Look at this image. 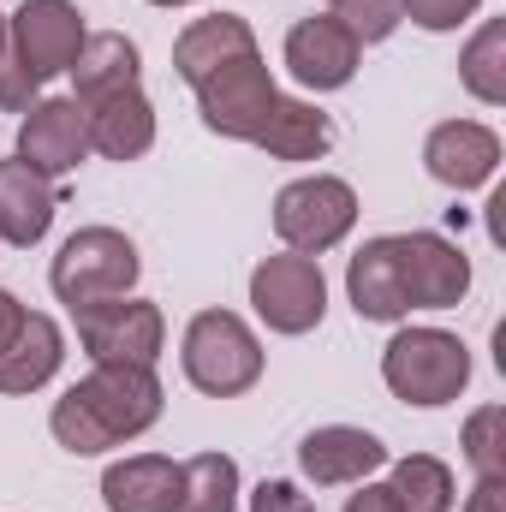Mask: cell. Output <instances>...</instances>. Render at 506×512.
Segmentation results:
<instances>
[{
    "label": "cell",
    "mask_w": 506,
    "mask_h": 512,
    "mask_svg": "<svg viewBox=\"0 0 506 512\" xmlns=\"http://www.w3.org/2000/svg\"><path fill=\"white\" fill-rule=\"evenodd\" d=\"M161 417V382L155 370L143 364H96L84 382H72L54 411H48V429L66 453L90 459V453H108V447H126L143 429H155Z\"/></svg>",
    "instance_id": "obj_1"
},
{
    "label": "cell",
    "mask_w": 506,
    "mask_h": 512,
    "mask_svg": "<svg viewBox=\"0 0 506 512\" xmlns=\"http://www.w3.org/2000/svg\"><path fill=\"white\" fill-rule=\"evenodd\" d=\"M179 364H185V382L197 393L233 399V393H251L262 382V340L251 334V322L233 316V310H197L191 328H185Z\"/></svg>",
    "instance_id": "obj_2"
},
{
    "label": "cell",
    "mask_w": 506,
    "mask_h": 512,
    "mask_svg": "<svg viewBox=\"0 0 506 512\" xmlns=\"http://www.w3.org/2000/svg\"><path fill=\"white\" fill-rule=\"evenodd\" d=\"M381 382L405 405H453L471 382V352L447 328H399L381 352Z\"/></svg>",
    "instance_id": "obj_3"
},
{
    "label": "cell",
    "mask_w": 506,
    "mask_h": 512,
    "mask_svg": "<svg viewBox=\"0 0 506 512\" xmlns=\"http://www.w3.org/2000/svg\"><path fill=\"white\" fill-rule=\"evenodd\" d=\"M137 274H143V256L120 227H78L54 256L48 286L66 310H84L96 298H126L137 286Z\"/></svg>",
    "instance_id": "obj_4"
},
{
    "label": "cell",
    "mask_w": 506,
    "mask_h": 512,
    "mask_svg": "<svg viewBox=\"0 0 506 512\" xmlns=\"http://www.w3.org/2000/svg\"><path fill=\"white\" fill-rule=\"evenodd\" d=\"M352 227H358V191L334 173H310V179H292L274 191V233L286 251L322 256Z\"/></svg>",
    "instance_id": "obj_5"
},
{
    "label": "cell",
    "mask_w": 506,
    "mask_h": 512,
    "mask_svg": "<svg viewBox=\"0 0 506 512\" xmlns=\"http://www.w3.org/2000/svg\"><path fill=\"white\" fill-rule=\"evenodd\" d=\"M191 90H197L203 126L215 131V137H233V143H256V131L268 126V114H274V102H280V90H274V78H268V66H262L256 48L221 60V66L203 72Z\"/></svg>",
    "instance_id": "obj_6"
},
{
    "label": "cell",
    "mask_w": 506,
    "mask_h": 512,
    "mask_svg": "<svg viewBox=\"0 0 506 512\" xmlns=\"http://www.w3.org/2000/svg\"><path fill=\"white\" fill-rule=\"evenodd\" d=\"M78 322V346L90 352V364H143L155 370L161 358V340H167V322L149 298H96L84 310H72Z\"/></svg>",
    "instance_id": "obj_7"
},
{
    "label": "cell",
    "mask_w": 506,
    "mask_h": 512,
    "mask_svg": "<svg viewBox=\"0 0 506 512\" xmlns=\"http://www.w3.org/2000/svg\"><path fill=\"white\" fill-rule=\"evenodd\" d=\"M251 310L274 328V334H310L328 310V280L322 262L298 251L262 256L251 268Z\"/></svg>",
    "instance_id": "obj_8"
},
{
    "label": "cell",
    "mask_w": 506,
    "mask_h": 512,
    "mask_svg": "<svg viewBox=\"0 0 506 512\" xmlns=\"http://www.w3.org/2000/svg\"><path fill=\"white\" fill-rule=\"evenodd\" d=\"M6 30H12V54H18V66H24L30 84H48V78L72 72L78 48L90 36L84 30V12L72 0H24L6 18Z\"/></svg>",
    "instance_id": "obj_9"
},
{
    "label": "cell",
    "mask_w": 506,
    "mask_h": 512,
    "mask_svg": "<svg viewBox=\"0 0 506 512\" xmlns=\"http://www.w3.org/2000/svg\"><path fill=\"white\" fill-rule=\"evenodd\" d=\"M399 256V292L411 310H453L471 292V262L441 233H393Z\"/></svg>",
    "instance_id": "obj_10"
},
{
    "label": "cell",
    "mask_w": 506,
    "mask_h": 512,
    "mask_svg": "<svg viewBox=\"0 0 506 512\" xmlns=\"http://www.w3.org/2000/svg\"><path fill=\"white\" fill-rule=\"evenodd\" d=\"M90 155V131L72 96H48V102H30L24 108V126H18V161H30L42 179H60L72 173L78 161Z\"/></svg>",
    "instance_id": "obj_11"
},
{
    "label": "cell",
    "mask_w": 506,
    "mask_h": 512,
    "mask_svg": "<svg viewBox=\"0 0 506 512\" xmlns=\"http://www.w3.org/2000/svg\"><path fill=\"white\" fill-rule=\"evenodd\" d=\"M358 42L328 18V12H310L286 30V72L304 84V90H346L358 78Z\"/></svg>",
    "instance_id": "obj_12"
},
{
    "label": "cell",
    "mask_w": 506,
    "mask_h": 512,
    "mask_svg": "<svg viewBox=\"0 0 506 512\" xmlns=\"http://www.w3.org/2000/svg\"><path fill=\"white\" fill-rule=\"evenodd\" d=\"M423 167L447 191H477L501 167V137L489 126H477V120H441L423 143Z\"/></svg>",
    "instance_id": "obj_13"
},
{
    "label": "cell",
    "mask_w": 506,
    "mask_h": 512,
    "mask_svg": "<svg viewBox=\"0 0 506 512\" xmlns=\"http://www.w3.org/2000/svg\"><path fill=\"white\" fill-rule=\"evenodd\" d=\"M381 465H387V447H381L370 429H352V423H328V429H310V435L298 441V471H304L316 489L364 483Z\"/></svg>",
    "instance_id": "obj_14"
},
{
    "label": "cell",
    "mask_w": 506,
    "mask_h": 512,
    "mask_svg": "<svg viewBox=\"0 0 506 512\" xmlns=\"http://www.w3.org/2000/svg\"><path fill=\"white\" fill-rule=\"evenodd\" d=\"M54 209H60V191L54 179H42L30 161H0V245H42L48 227H54Z\"/></svg>",
    "instance_id": "obj_15"
},
{
    "label": "cell",
    "mask_w": 506,
    "mask_h": 512,
    "mask_svg": "<svg viewBox=\"0 0 506 512\" xmlns=\"http://www.w3.org/2000/svg\"><path fill=\"white\" fill-rule=\"evenodd\" d=\"M78 114H84V131H90V149L108 155V161H137L155 143V108H149L143 84L137 90H114L102 102H84Z\"/></svg>",
    "instance_id": "obj_16"
},
{
    "label": "cell",
    "mask_w": 506,
    "mask_h": 512,
    "mask_svg": "<svg viewBox=\"0 0 506 512\" xmlns=\"http://www.w3.org/2000/svg\"><path fill=\"white\" fill-rule=\"evenodd\" d=\"M60 358H66L60 322L42 316V310H24L18 334H12L6 352H0V393H36V387H48L54 370H60Z\"/></svg>",
    "instance_id": "obj_17"
},
{
    "label": "cell",
    "mask_w": 506,
    "mask_h": 512,
    "mask_svg": "<svg viewBox=\"0 0 506 512\" xmlns=\"http://www.w3.org/2000/svg\"><path fill=\"white\" fill-rule=\"evenodd\" d=\"M108 512H179V465L161 453H131L102 477Z\"/></svg>",
    "instance_id": "obj_18"
},
{
    "label": "cell",
    "mask_w": 506,
    "mask_h": 512,
    "mask_svg": "<svg viewBox=\"0 0 506 512\" xmlns=\"http://www.w3.org/2000/svg\"><path fill=\"white\" fill-rule=\"evenodd\" d=\"M137 72H143L137 42L120 30H96V36H84V48L72 60V102L84 108V102L114 96V90H137Z\"/></svg>",
    "instance_id": "obj_19"
},
{
    "label": "cell",
    "mask_w": 506,
    "mask_h": 512,
    "mask_svg": "<svg viewBox=\"0 0 506 512\" xmlns=\"http://www.w3.org/2000/svg\"><path fill=\"white\" fill-rule=\"evenodd\" d=\"M346 292H352V310L364 322H399L411 316L405 292H399V256H393V233L387 239H370L364 251L352 256L346 268Z\"/></svg>",
    "instance_id": "obj_20"
},
{
    "label": "cell",
    "mask_w": 506,
    "mask_h": 512,
    "mask_svg": "<svg viewBox=\"0 0 506 512\" xmlns=\"http://www.w3.org/2000/svg\"><path fill=\"white\" fill-rule=\"evenodd\" d=\"M256 48V30L239 18V12H209V18H191L185 30H179V42H173V72L185 78V84H197L203 72H215L221 60H233V54H245Z\"/></svg>",
    "instance_id": "obj_21"
},
{
    "label": "cell",
    "mask_w": 506,
    "mask_h": 512,
    "mask_svg": "<svg viewBox=\"0 0 506 512\" xmlns=\"http://www.w3.org/2000/svg\"><path fill=\"white\" fill-rule=\"evenodd\" d=\"M328 143H334L328 114L310 108V102H298V96H280L274 114H268V126L256 131V149H268L274 161H322Z\"/></svg>",
    "instance_id": "obj_22"
},
{
    "label": "cell",
    "mask_w": 506,
    "mask_h": 512,
    "mask_svg": "<svg viewBox=\"0 0 506 512\" xmlns=\"http://www.w3.org/2000/svg\"><path fill=\"white\" fill-rule=\"evenodd\" d=\"M179 512H239V465L227 453H197L179 465Z\"/></svg>",
    "instance_id": "obj_23"
},
{
    "label": "cell",
    "mask_w": 506,
    "mask_h": 512,
    "mask_svg": "<svg viewBox=\"0 0 506 512\" xmlns=\"http://www.w3.org/2000/svg\"><path fill=\"white\" fill-rule=\"evenodd\" d=\"M459 84L483 102V108H501L506 102V18H489L465 54H459Z\"/></svg>",
    "instance_id": "obj_24"
},
{
    "label": "cell",
    "mask_w": 506,
    "mask_h": 512,
    "mask_svg": "<svg viewBox=\"0 0 506 512\" xmlns=\"http://www.w3.org/2000/svg\"><path fill=\"white\" fill-rule=\"evenodd\" d=\"M393 501L399 512H453V471L435 453H405L393 465Z\"/></svg>",
    "instance_id": "obj_25"
},
{
    "label": "cell",
    "mask_w": 506,
    "mask_h": 512,
    "mask_svg": "<svg viewBox=\"0 0 506 512\" xmlns=\"http://www.w3.org/2000/svg\"><path fill=\"white\" fill-rule=\"evenodd\" d=\"M328 18L364 48V42H387L405 12H399V0H328Z\"/></svg>",
    "instance_id": "obj_26"
},
{
    "label": "cell",
    "mask_w": 506,
    "mask_h": 512,
    "mask_svg": "<svg viewBox=\"0 0 506 512\" xmlns=\"http://www.w3.org/2000/svg\"><path fill=\"white\" fill-rule=\"evenodd\" d=\"M506 405H483V411H471V423H465V459H471V471L477 477H506Z\"/></svg>",
    "instance_id": "obj_27"
},
{
    "label": "cell",
    "mask_w": 506,
    "mask_h": 512,
    "mask_svg": "<svg viewBox=\"0 0 506 512\" xmlns=\"http://www.w3.org/2000/svg\"><path fill=\"white\" fill-rule=\"evenodd\" d=\"M36 102V84L24 78V66H18V54H12V30H6V12H0V108L6 114H24Z\"/></svg>",
    "instance_id": "obj_28"
},
{
    "label": "cell",
    "mask_w": 506,
    "mask_h": 512,
    "mask_svg": "<svg viewBox=\"0 0 506 512\" xmlns=\"http://www.w3.org/2000/svg\"><path fill=\"white\" fill-rule=\"evenodd\" d=\"M483 0H399V12L423 30H459L465 18H477Z\"/></svg>",
    "instance_id": "obj_29"
},
{
    "label": "cell",
    "mask_w": 506,
    "mask_h": 512,
    "mask_svg": "<svg viewBox=\"0 0 506 512\" xmlns=\"http://www.w3.org/2000/svg\"><path fill=\"white\" fill-rule=\"evenodd\" d=\"M251 512H316V501L298 489V483H286V477H274V483H256L251 495Z\"/></svg>",
    "instance_id": "obj_30"
},
{
    "label": "cell",
    "mask_w": 506,
    "mask_h": 512,
    "mask_svg": "<svg viewBox=\"0 0 506 512\" xmlns=\"http://www.w3.org/2000/svg\"><path fill=\"white\" fill-rule=\"evenodd\" d=\"M465 512H506V477H477Z\"/></svg>",
    "instance_id": "obj_31"
},
{
    "label": "cell",
    "mask_w": 506,
    "mask_h": 512,
    "mask_svg": "<svg viewBox=\"0 0 506 512\" xmlns=\"http://www.w3.org/2000/svg\"><path fill=\"white\" fill-rule=\"evenodd\" d=\"M346 512H399V501H393V489H387V483H364V489L346 501Z\"/></svg>",
    "instance_id": "obj_32"
},
{
    "label": "cell",
    "mask_w": 506,
    "mask_h": 512,
    "mask_svg": "<svg viewBox=\"0 0 506 512\" xmlns=\"http://www.w3.org/2000/svg\"><path fill=\"white\" fill-rule=\"evenodd\" d=\"M18 322H24V304H18V298L0 286V352H6V340L18 334Z\"/></svg>",
    "instance_id": "obj_33"
},
{
    "label": "cell",
    "mask_w": 506,
    "mask_h": 512,
    "mask_svg": "<svg viewBox=\"0 0 506 512\" xmlns=\"http://www.w3.org/2000/svg\"><path fill=\"white\" fill-rule=\"evenodd\" d=\"M149 6H191V0H149Z\"/></svg>",
    "instance_id": "obj_34"
}]
</instances>
